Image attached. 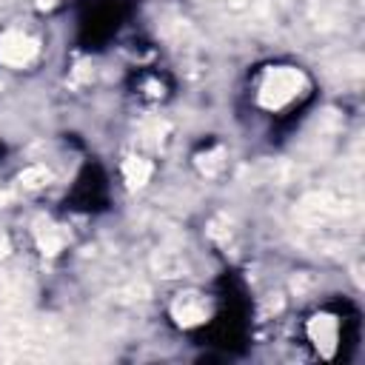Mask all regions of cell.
I'll return each mask as SVG.
<instances>
[{"instance_id": "cell-1", "label": "cell", "mask_w": 365, "mask_h": 365, "mask_svg": "<svg viewBox=\"0 0 365 365\" xmlns=\"http://www.w3.org/2000/svg\"><path fill=\"white\" fill-rule=\"evenodd\" d=\"M305 88V74L294 66H274L262 74L259 80V91H257V100L262 108L268 111H279L285 108L288 103H294Z\"/></svg>"}, {"instance_id": "cell-2", "label": "cell", "mask_w": 365, "mask_h": 365, "mask_svg": "<svg viewBox=\"0 0 365 365\" xmlns=\"http://www.w3.org/2000/svg\"><path fill=\"white\" fill-rule=\"evenodd\" d=\"M40 54V43L26 31H3L0 34V63L9 68H23Z\"/></svg>"}, {"instance_id": "cell-3", "label": "cell", "mask_w": 365, "mask_h": 365, "mask_svg": "<svg viewBox=\"0 0 365 365\" xmlns=\"http://www.w3.org/2000/svg\"><path fill=\"white\" fill-rule=\"evenodd\" d=\"M308 336L317 345V351L322 356H334L336 351V339H339V322L331 314H314L308 322Z\"/></svg>"}, {"instance_id": "cell-4", "label": "cell", "mask_w": 365, "mask_h": 365, "mask_svg": "<svg viewBox=\"0 0 365 365\" xmlns=\"http://www.w3.org/2000/svg\"><path fill=\"white\" fill-rule=\"evenodd\" d=\"M171 317L182 325V328H191V325H202L208 319V305L200 294H180L171 305Z\"/></svg>"}, {"instance_id": "cell-5", "label": "cell", "mask_w": 365, "mask_h": 365, "mask_svg": "<svg viewBox=\"0 0 365 365\" xmlns=\"http://www.w3.org/2000/svg\"><path fill=\"white\" fill-rule=\"evenodd\" d=\"M34 240H37L40 254L54 257V254H60V251L66 248L68 234H66L63 225H54V222H48V220H40V222L34 225Z\"/></svg>"}, {"instance_id": "cell-6", "label": "cell", "mask_w": 365, "mask_h": 365, "mask_svg": "<svg viewBox=\"0 0 365 365\" xmlns=\"http://www.w3.org/2000/svg\"><path fill=\"white\" fill-rule=\"evenodd\" d=\"M123 177L131 188H143L148 180H151V163L143 160V157H128L123 163Z\"/></svg>"}, {"instance_id": "cell-7", "label": "cell", "mask_w": 365, "mask_h": 365, "mask_svg": "<svg viewBox=\"0 0 365 365\" xmlns=\"http://www.w3.org/2000/svg\"><path fill=\"white\" fill-rule=\"evenodd\" d=\"M17 182H20L23 191H40V188H46V185L51 182V171H48L46 165H29V168L17 177Z\"/></svg>"}, {"instance_id": "cell-8", "label": "cell", "mask_w": 365, "mask_h": 365, "mask_svg": "<svg viewBox=\"0 0 365 365\" xmlns=\"http://www.w3.org/2000/svg\"><path fill=\"white\" fill-rule=\"evenodd\" d=\"M222 157H225L222 148H214V151H208V154H200V168H202L205 174H217L220 165H222Z\"/></svg>"}]
</instances>
